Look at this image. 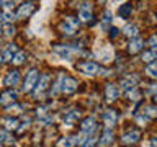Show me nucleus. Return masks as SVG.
<instances>
[{"label": "nucleus", "instance_id": "obj_1", "mask_svg": "<svg viewBox=\"0 0 157 147\" xmlns=\"http://www.w3.org/2000/svg\"><path fill=\"white\" fill-rule=\"evenodd\" d=\"M54 52H56L61 59H66V61H72L74 54H77V52H80V51H78V49H74V47H71V46L56 44V46H54Z\"/></svg>", "mask_w": 157, "mask_h": 147}, {"label": "nucleus", "instance_id": "obj_2", "mask_svg": "<svg viewBox=\"0 0 157 147\" xmlns=\"http://www.w3.org/2000/svg\"><path fill=\"white\" fill-rule=\"evenodd\" d=\"M38 80H39V74H38V70H36V69H31V70L26 74L23 90H25V92H31L33 88L38 85Z\"/></svg>", "mask_w": 157, "mask_h": 147}, {"label": "nucleus", "instance_id": "obj_3", "mask_svg": "<svg viewBox=\"0 0 157 147\" xmlns=\"http://www.w3.org/2000/svg\"><path fill=\"white\" fill-rule=\"evenodd\" d=\"M59 87H61V90L66 93V95H71L77 90V82L74 80L72 77H61V82H59Z\"/></svg>", "mask_w": 157, "mask_h": 147}, {"label": "nucleus", "instance_id": "obj_4", "mask_svg": "<svg viewBox=\"0 0 157 147\" xmlns=\"http://www.w3.org/2000/svg\"><path fill=\"white\" fill-rule=\"evenodd\" d=\"M77 28H78V20L77 18H72V17H67L62 21V24H61V29L66 34H74Z\"/></svg>", "mask_w": 157, "mask_h": 147}, {"label": "nucleus", "instance_id": "obj_5", "mask_svg": "<svg viewBox=\"0 0 157 147\" xmlns=\"http://www.w3.org/2000/svg\"><path fill=\"white\" fill-rule=\"evenodd\" d=\"M77 69L83 74V75H95V74L98 72V66H97L95 62H92V61L80 62V64L77 66Z\"/></svg>", "mask_w": 157, "mask_h": 147}, {"label": "nucleus", "instance_id": "obj_6", "mask_svg": "<svg viewBox=\"0 0 157 147\" xmlns=\"http://www.w3.org/2000/svg\"><path fill=\"white\" fill-rule=\"evenodd\" d=\"M17 100V92L15 90H5L0 93V105L2 106H10Z\"/></svg>", "mask_w": 157, "mask_h": 147}, {"label": "nucleus", "instance_id": "obj_7", "mask_svg": "<svg viewBox=\"0 0 157 147\" xmlns=\"http://www.w3.org/2000/svg\"><path fill=\"white\" fill-rule=\"evenodd\" d=\"M116 121H118V113L115 110H106L105 115H103V123H105V126L108 129H111V127L116 124Z\"/></svg>", "mask_w": 157, "mask_h": 147}, {"label": "nucleus", "instance_id": "obj_8", "mask_svg": "<svg viewBox=\"0 0 157 147\" xmlns=\"http://www.w3.org/2000/svg\"><path fill=\"white\" fill-rule=\"evenodd\" d=\"M78 18L82 21H90L92 20V7L90 3H82L78 7Z\"/></svg>", "mask_w": 157, "mask_h": 147}, {"label": "nucleus", "instance_id": "obj_9", "mask_svg": "<svg viewBox=\"0 0 157 147\" xmlns=\"http://www.w3.org/2000/svg\"><path fill=\"white\" fill-rule=\"evenodd\" d=\"M105 95H106V100L108 101H115L118 96H120V90L115 83H108L106 88H105Z\"/></svg>", "mask_w": 157, "mask_h": 147}, {"label": "nucleus", "instance_id": "obj_10", "mask_svg": "<svg viewBox=\"0 0 157 147\" xmlns=\"http://www.w3.org/2000/svg\"><path fill=\"white\" fill-rule=\"evenodd\" d=\"M78 116H80V111H78V110L67 111L66 116H64V124H66V126H74V124H75V121L78 119Z\"/></svg>", "mask_w": 157, "mask_h": 147}, {"label": "nucleus", "instance_id": "obj_11", "mask_svg": "<svg viewBox=\"0 0 157 147\" xmlns=\"http://www.w3.org/2000/svg\"><path fill=\"white\" fill-rule=\"evenodd\" d=\"M20 83V72L18 70H10L5 77V85L8 87H15Z\"/></svg>", "mask_w": 157, "mask_h": 147}, {"label": "nucleus", "instance_id": "obj_12", "mask_svg": "<svg viewBox=\"0 0 157 147\" xmlns=\"http://www.w3.org/2000/svg\"><path fill=\"white\" fill-rule=\"evenodd\" d=\"M82 131L83 132H87V134H92L93 131L97 129V123H95V119L93 118H85V119L82 121Z\"/></svg>", "mask_w": 157, "mask_h": 147}, {"label": "nucleus", "instance_id": "obj_13", "mask_svg": "<svg viewBox=\"0 0 157 147\" xmlns=\"http://www.w3.org/2000/svg\"><path fill=\"white\" fill-rule=\"evenodd\" d=\"M139 131H136V129H132V131H129V132H126L124 136H123V142L124 144H134V142H137L139 141Z\"/></svg>", "mask_w": 157, "mask_h": 147}, {"label": "nucleus", "instance_id": "obj_14", "mask_svg": "<svg viewBox=\"0 0 157 147\" xmlns=\"http://www.w3.org/2000/svg\"><path fill=\"white\" fill-rule=\"evenodd\" d=\"M48 83H49V75L46 74V75H43L41 77V82H39V85H36V92H34V96H41L43 95V92L48 88Z\"/></svg>", "mask_w": 157, "mask_h": 147}, {"label": "nucleus", "instance_id": "obj_15", "mask_svg": "<svg viewBox=\"0 0 157 147\" xmlns=\"http://www.w3.org/2000/svg\"><path fill=\"white\" fill-rule=\"evenodd\" d=\"M15 54H17V46L15 44H8L7 49H5V52H3V61L5 62H10V61H13V57H15Z\"/></svg>", "mask_w": 157, "mask_h": 147}, {"label": "nucleus", "instance_id": "obj_16", "mask_svg": "<svg viewBox=\"0 0 157 147\" xmlns=\"http://www.w3.org/2000/svg\"><path fill=\"white\" fill-rule=\"evenodd\" d=\"M113 142V131L111 129H106L105 132L101 134V139H100V147H108Z\"/></svg>", "mask_w": 157, "mask_h": 147}, {"label": "nucleus", "instance_id": "obj_17", "mask_svg": "<svg viewBox=\"0 0 157 147\" xmlns=\"http://www.w3.org/2000/svg\"><path fill=\"white\" fill-rule=\"evenodd\" d=\"M33 8H34V5H33L31 2L23 3L21 7H20V10H18V18H25V17H28V15L33 12Z\"/></svg>", "mask_w": 157, "mask_h": 147}, {"label": "nucleus", "instance_id": "obj_18", "mask_svg": "<svg viewBox=\"0 0 157 147\" xmlns=\"http://www.w3.org/2000/svg\"><path fill=\"white\" fill-rule=\"evenodd\" d=\"M134 83H136V78L134 77H128V78H124V80L121 82V88L124 92H131V90H134Z\"/></svg>", "mask_w": 157, "mask_h": 147}, {"label": "nucleus", "instance_id": "obj_19", "mask_svg": "<svg viewBox=\"0 0 157 147\" xmlns=\"http://www.w3.org/2000/svg\"><path fill=\"white\" fill-rule=\"evenodd\" d=\"M2 124L7 127V129H18V121L15 118H3Z\"/></svg>", "mask_w": 157, "mask_h": 147}, {"label": "nucleus", "instance_id": "obj_20", "mask_svg": "<svg viewBox=\"0 0 157 147\" xmlns=\"http://www.w3.org/2000/svg\"><path fill=\"white\" fill-rule=\"evenodd\" d=\"M131 12H132V5H131V3H124V5H121L120 10H118L120 17H123V18H128V17L131 15Z\"/></svg>", "mask_w": 157, "mask_h": 147}, {"label": "nucleus", "instance_id": "obj_21", "mask_svg": "<svg viewBox=\"0 0 157 147\" xmlns=\"http://www.w3.org/2000/svg\"><path fill=\"white\" fill-rule=\"evenodd\" d=\"M142 39H139V38H136L134 41H131V44H129V52L131 54H134V52H137V51H141L142 49Z\"/></svg>", "mask_w": 157, "mask_h": 147}, {"label": "nucleus", "instance_id": "obj_22", "mask_svg": "<svg viewBox=\"0 0 157 147\" xmlns=\"http://www.w3.org/2000/svg\"><path fill=\"white\" fill-rule=\"evenodd\" d=\"M137 31H139V29H137V26H136V24H126V26H124V34H126V36H132V38H134V36H137Z\"/></svg>", "mask_w": 157, "mask_h": 147}, {"label": "nucleus", "instance_id": "obj_23", "mask_svg": "<svg viewBox=\"0 0 157 147\" xmlns=\"http://www.w3.org/2000/svg\"><path fill=\"white\" fill-rule=\"evenodd\" d=\"M2 29H3V34H5L7 38H12L13 34H15V31H17V29H15V26H13L12 23H5L3 26H2Z\"/></svg>", "mask_w": 157, "mask_h": 147}, {"label": "nucleus", "instance_id": "obj_24", "mask_svg": "<svg viewBox=\"0 0 157 147\" xmlns=\"http://www.w3.org/2000/svg\"><path fill=\"white\" fill-rule=\"evenodd\" d=\"M98 57H100L103 62H111V59H113V51H111V49H106V51H103V52L98 54Z\"/></svg>", "mask_w": 157, "mask_h": 147}, {"label": "nucleus", "instance_id": "obj_25", "mask_svg": "<svg viewBox=\"0 0 157 147\" xmlns=\"http://www.w3.org/2000/svg\"><path fill=\"white\" fill-rule=\"evenodd\" d=\"M146 74L152 78H157V64H149L146 67Z\"/></svg>", "mask_w": 157, "mask_h": 147}, {"label": "nucleus", "instance_id": "obj_26", "mask_svg": "<svg viewBox=\"0 0 157 147\" xmlns=\"http://www.w3.org/2000/svg\"><path fill=\"white\" fill-rule=\"evenodd\" d=\"M144 115L147 118H157V106H146L144 108Z\"/></svg>", "mask_w": 157, "mask_h": 147}, {"label": "nucleus", "instance_id": "obj_27", "mask_svg": "<svg viewBox=\"0 0 157 147\" xmlns=\"http://www.w3.org/2000/svg\"><path fill=\"white\" fill-rule=\"evenodd\" d=\"M25 57H26V54H25V52H17V54H15V57H13V64H17V66L23 64Z\"/></svg>", "mask_w": 157, "mask_h": 147}, {"label": "nucleus", "instance_id": "obj_28", "mask_svg": "<svg viewBox=\"0 0 157 147\" xmlns=\"http://www.w3.org/2000/svg\"><path fill=\"white\" fill-rule=\"evenodd\" d=\"M155 57V52L154 51H146L144 54H142V61L144 62H152V59Z\"/></svg>", "mask_w": 157, "mask_h": 147}, {"label": "nucleus", "instance_id": "obj_29", "mask_svg": "<svg viewBox=\"0 0 157 147\" xmlns=\"http://www.w3.org/2000/svg\"><path fill=\"white\" fill-rule=\"evenodd\" d=\"M128 98H129V100H132V101H137V100L141 98V93H139V92H137L136 88H134V90L128 92Z\"/></svg>", "mask_w": 157, "mask_h": 147}, {"label": "nucleus", "instance_id": "obj_30", "mask_svg": "<svg viewBox=\"0 0 157 147\" xmlns=\"http://www.w3.org/2000/svg\"><path fill=\"white\" fill-rule=\"evenodd\" d=\"M2 18H3V21H7V23H12V20H15V15L12 10H7L3 15H2Z\"/></svg>", "mask_w": 157, "mask_h": 147}, {"label": "nucleus", "instance_id": "obj_31", "mask_svg": "<svg viewBox=\"0 0 157 147\" xmlns=\"http://www.w3.org/2000/svg\"><path fill=\"white\" fill-rule=\"evenodd\" d=\"M95 144V137L90 136V137H85V141L82 142V147H93Z\"/></svg>", "mask_w": 157, "mask_h": 147}, {"label": "nucleus", "instance_id": "obj_32", "mask_svg": "<svg viewBox=\"0 0 157 147\" xmlns=\"http://www.w3.org/2000/svg\"><path fill=\"white\" fill-rule=\"evenodd\" d=\"M7 111H10V113H20V111H21V106H20V105L8 106V110H7Z\"/></svg>", "mask_w": 157, "mask_h": 147}, {"label": "nucleus", "instance_id": "obj_33", "mask_svg": "<svg viewBox=\"0 0 157 147\" xmlns=\"http://www.w3.org/2000/svg\"><path fill=\"white\" fill-rule=\"evenodd\" d=\"M136 121L139 123L141 126H144L146 123H147V118H146V116H136Z\"/></svg>", "mask_w": 157, "mask_h": 147}, {"label": "nucleus", "instance_id": "obj_34", "mask_svg": "<svg viewBox=\"0 0 157 147\" xmlns=\"http://www.w3.org/2000/svg\"><path fill=\"white\" fill-rule=\"evenodd\" d=\"M3 141H10V136L7 132H0V142H3Z\"/></svg>", "mask_w": 157, "mask_h": 147}, {"label": "nucleus", "instance_id": "obj_35", "mask_svg": "<svg viewBox=\"0 0 157 147\" xmlns=\"http://www.w3.org/2000/svg\"><path fill=\"white\" fill-rule=\"evenodd\" d=\"M110 18H111V13H110V12H106L105 15H103V23H108V21H111Z\"/></svg>", "mask_w": 157, "mask_h": 147}, {"label": "nucleus", "instance_id": "obj_36", "mask_svg": "<svg viewBox=\"0 0 157 147\" xmlns=\"http://www.w3.org/2000/svg\"><path fill=\"white\" fill-rule=\"evenodd\" d=\"M116 33H120V31H118L116 28H113V29H111V38H115V36H116Z\"/></svg>", "mask_w": 157, "mask_h": 147}, {"label": "nucleus", "instance_id": "obj_37", "mask_svg": "<svg viewBox=\"0 0 157 147\" xmlns=\"http://www.w3.org/2000/svg\"><path fill=\"white\" fill-rule=\"evenodd\" d=\"M151 92H154L157 95V85H151Z\"/></svg>", "mask_w": 157, "mask_h": 147}, {"label": "nucleus", "instance_id": "obj_38", "mask_svg": "<svg viewBox=\"0 0 157 147\" xmlns=\"http://www.w3.org/2000/svg\"><path fill=\"white\" fill-rule=\"evenodd\" d=\"M152 147H157V137H154V139H152Z\"/></svg>", "mask_w": 157, "mask_h": 147}, {"label": "nucleus", "instance_id": "obj_39", "mask_svg": "<svg viewBox=\"0 0 157 147\" xmlns=\"http://www.w3.org/2000/svg\"><path fill=\"white\" fill-rule=\"evenodd\" d=\"M2 21H3V18H2V15H0V24H2Z\"/></svg>", "mask_w": 157, "mask_h": 147}, {"label": "nucleus", "instance_id": "obj_40", "mask_svg": "<svg viewBox=\"0 0 157 147\" xmlns=\"http://www.w3.org/2000/svg\"><path fill=\"white\" fill-rule=\"evenodd\" d=\"M154 100H155V103H157V95H155V96H154Z\"/></svg>", "mask_w": 157, "mask_h": 147}, {"label": "nucleus", "instance_id": "obj_41", "mask_svg": "<svg viewBox=\"0 0 157 147\" xmlns=\"http://www.w3.org/2000/svg\"><path fill=\"white\" fill-rule=\"evenodd\" d=\"M2 5H3V2H0V7H2Z\"/></svg>", "mask_w": 157, "mask_h": 147}]
</instances>
